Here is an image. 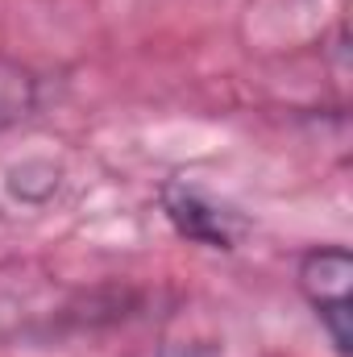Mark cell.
Instances as JSON below:
<instances>
[{"instance_id": "6da1fadb", "label": "cell", "mask_w": 353, "mask_h": 357, "mask_svg": "<svg viewBox=\"0 0 353 357\" xmlns=\"http://www.w3.org/2000/svg\"><path fill=\"white\" fill-rule=\"evenodd\" d=\"M350 282H353V258L345 245H324V250L303 254V262H299V287H303L308 303L316 307L320 324L329 328L337 354H350V345H353Z\"/></svg>"}, {"instance_id": "7a4b0ae2", "label": "cell", "mask_w": 353, "mask_h": 357, "mask_svg": "<svg viewBox=\"0 0 353 357\" xmlns=\"http://www.w3.org/2000/svg\"><path fill=\"white\" fill-rule=\"evenodd\" d=\"M163 204H167V216L175 220V229L191 241H204L212 250H233L237 241V225H233V212L216 208L204 191L195 187H183V183H171L163 191Z\"/></svg>"}, {"instance_id": "3957f363", "label": "cell", "mask_w": 353, "mask_h": 357, "mask_svg": "<svg viewBox=\"0 0 353 357\" xmlns=\"http://www.w3.org/2000/svg\"><path fill=\"white\" fill-rule=\"evenodd\" d=\"M33 100H38L33 75L21 71V67H13V63H0V129L13 125V121H21V116H29Z\"/></svg>"}]
</instances>
